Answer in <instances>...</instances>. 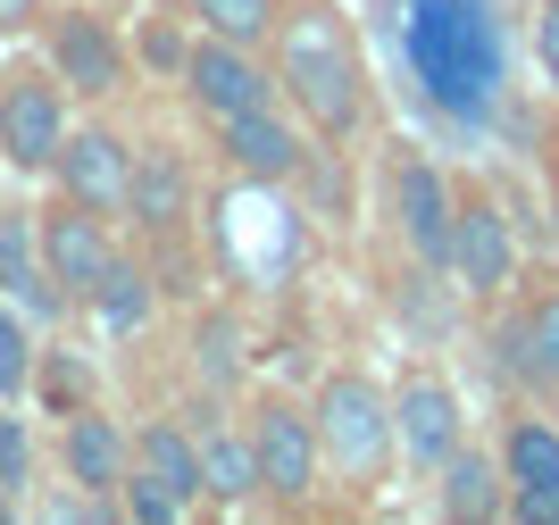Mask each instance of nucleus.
I'll return each mask as SVG.
<instances>
[{
    "mask_svg": "<svg viewBox=\"0 0 559 525\" xmlns=\"http://www.w3.org/2000/svg\"><path fill=\"white\" fill-rule=\"evenodd\" d=\"M276 84L318 142H350L368 126V59H359V34L334 0H284Z\"/></svg>",
    "mask_w": 559,
    "mask_h": 525,
    "instance_id": "nucleus-1",
    "label": "nucleus"
},
{
    "mask_svg": "<svg viewBox=\"0 0 559 525\" xmlns=\"http://www.w3.org/2000/svg\"><path fill=\"white\" fill-rule=\"evenodd\" d=\"M210 234H217V259L234 267V284H251V293H284L309 259V217H301V201H293V183L242 176L226 201H217Z\"/></svg>",
    "mask_w": 559,
    "mask_h": 525,
    "instance_id": "nucleus-2",
    "label": "nucleus"
},
{
    "mask_svg": "<svg viewBox=\"0 0 559 525\" xmlns=\"http://www.w3.org/2000/svg\"><path fill=\"white\" fill-rule=\"evenodd\" d=\"M309 417H318V442H326V467L350 484V492H376V484L401 467V426H393V392L376 384V375H359V367H343V375H326L318 384V401H309Z\"/></svg>",
    "mask_w": 559,
    "mask_h": 525,
    "instance_id": "nucleus-3",
    "label": "nucleus"
},
{
    "mask_svg": "<svg viewBox=\"0 0 559 525\" xmlns=\"http://www.w3.org/2000/svg\"><path fill=\"white\" fill-rule=\"evenodd\" d=\"M409 59L426 68L443 109H476L492 84H501V50H492V25L467 9V0H418L409 9Z\"/></svg>",
    "mask_w": 559,
    "mask_h": 525,
    "instance_id": "nucleus-4",
    "label": "nucleus"
},
{
    "mask_svg": "<svg viewBox=\"0 0 559 525\" xmlns=\"http://www.w3.org/2000/svg\"><path fill=\"white\" fill-rule=\"evenodd\" d=\"M251 451H259V492L284 509H301L318 492V476H326V442H318V417L301 401H259Z\"/></svg>",
    "mask_w": 559,
    "mask_h": 525,
    "instance_id": "nucleus-5",
    "label": "nucleus"
},
{
    "mask_svg": "<svg viewBox=\"0 0 559 525\" xmlns=\"http://www.w3.org/2000/svg\"><path fill=\"white\" fill-rule=\"evenodd\" d=\"M451 284L467 300H501L518 284V234L485 183H460V226H451Z\"/></svg>",
    "mask_w": 559,
    "mask_h": 525,
    "instance_id": "nucleus-6",
    "label": "nucleus"
},
{
    "mask_svg": "<svg viewBox=\"0 0 559 525\" xmlns=\"http://www.w3.org/2000/svg\"><path fill=\"white\" fill-rule=\"evenodd\" d=\"M59 142H68V100H59V75H50V68L9 75V84H0V159L17 167V176H50Z\"/></svg>",
    "mask_w": 559,
    "mask_h": 525,
    "instance_id": "nucleus-7",
    "label": "nucleus"
},
{
    "mask_svg": "<svg viewBox=\"0 0 559 525\" xmlns=\"http://www.w3.org/2000/svg\"><path fill=\"white\" fill-rule=\"evenodd\" d=\"M393 217H401V242L418 251V267L451 275V226H460V183L426 151H401L393 159Z\"/></svg>",
    "mask_w": 559,
    "mask_h": 525,
    "instance_id": "nucleus-8",
    "label": "nucleus"
},
{
    "mask_svg": "<svg viewBox=\"0 0 559 525\" xmlns=\"http://www.w3.org/2000/svg\"><path fill=\"white\" fill-rule=\"evenodd\" d=\"M185 92H192V109L210 117V126H217V117H242V109H267V100H284L276 68H267L259 50H242V43H217V34H201V43H192Z\"/></svg>",
    "mask_w": 559,
    "mask_h": 525,
    "instance_id": "nucleus-9",
    "label": "nucleus"
},
{
    "mask_svg": "<svg viewBox=\"0 0 559 525\" xmlns=\"http://www.w3.org/2000/svg\"><path fill=\"white\" fill-rule=\"evenodd\" d=\"M393 426H401V467H418V476H443V458L467 442V409L435 367H418L393 392Z\"/></svg>",
    "mask_w": 559,
    "mask_h": 525,
    "instance_id": "nucleus-10",
    "label": "nucleus"
},
{
    "mask_svg": "<svg viewBox=\"0 0 559 525\" xmlns=\"http://www.w3.org/2000/svg\"><path fill=\"white\" fill-rule=\"evenodd\" d=\"M217 151H226L234 176H259V183H301L309 176V134L284 117V100L267 109H242V117H217Z\"/></svg>",
    "mask_w": 559,
    "mask_h": 525,
    "instance_id": "nucleus-11",
    "label": "nucleus"
},
{
    "mask_svg": "<svg viewBox=\"0 0 559 525\" xmlns=\"http://www.w3.org/2000/svg\"><path fill=\"white\" fill-rule=\"evenodd\" d=\"M43 267H50V284H59L68 300H93V293H100V275L117 267L109 217L59 192V208H43Z\"/></svg>",
    "mask_w": 559,
    "mask_h": 525,
    "instance_id": "nucleus-12",
    "label": "nucleus"
},
{
    "mask_svg": "<svg viewBox=\"0 0 559 525\" xmlns=\"http://www.w3.org/2000/svg\"><path fill=\"white\" fill-rule=\"evenodd\" d=\"M501 476H510V517L518 525H559V426L551 417H510Z\"/></svg>",
    "mask_w": 559,
    "mask_h": 525,
    "instance_id": "nucleus-13",
    "label": "nucleus"
},
{
    "mask_svg": "<svg viewBox=\"0 0 559 525\" xmlns=\"http://www.w3.org/2000/svg\"><path fill=\"white\" fill-rule=\"evenodd\" d=\"M50 176H59V192H68V201L117 217V208H126V183H134V151H126L109 126H68V142H59Z\"/></svg>",
    "mask_w": 559,
    "mask_h": 525,
    "instance_id": "nucleus-14",
    "label": "nucleus"
},
{
    "mask_svg": "<svg viewBox=\"0 0 559 525\" xmlns=\"http://www.w3.org/2000/svg\"><path fill=\"white\" fill-rule=\"evenodd\" d=\"M50 75L68 92H84V100H109L117 84H126V43H117L100 17H84V9H68V17H50Z\"/></svg>",
    "mask_w": 559,
    "mask_h": 525,
    "instance_id": "nucleus-15",
    "label": "nucleus"
},
{
    "mask_svg": "<svg viewBox=\"0 0 559 525\" xmlns=\"http://www.w3.org/2000/svg\"><path fill=\"white\" fill-rule=\"evenodd\" d=\"M0 300H17L25 318H59L68 293L43 267V217L34 208H0Z\"/></svg>",
    "mask_w": 559,
    "mask_h": 525,
    "instance_id": "nucleus-16",
    "label": "nucleus"
},
{
    "mask_svg": "<svg viewBox=\"0 0 559 525\" xmlns=\"http://www.w3.org/2000/svg\"><path fill=\"white\" fill-rule=\"evenodd\" d=\"M435 509H443L451 525H492V517H510V476H501V451H476V442H460V451L443 458Z\"/></svg>",
    "mask_w": 559,
    "mask_h": 525,
    "instance_id": "nucleus-17",
    "label": "nucleus"
},
{
    "mask_svg": "<svg viewBox=\"0 0 559 525\" xmlns=\"http://www.w3.org/2000/svg\"><path fill=\"white\" fill-rule=\"evenodd\" d=\"M59 458H68V484H84V492H117V484H126V467H134V442L117 434V417H100V409H68Z\"/></svg>",
    "mask_w": 559,
    "mask_h": 525,
    "instance_id": "nucleus-18",
    "label": "nucleus"
},
{
    "mask_svg": "<svg viewBox=\"0 0 559 525\" xmlns=\"http://www.w3.org/2000/svg\"><path fill=\"white\" fill-rule=\"evenodd\" d=\"M126 208H134V226L151 234H176L192 217V167L167 151V142H151V151H134V183H126Z\"/></svg>",
    "mask_w": 559,
    "mask_h": 525,
    "instance_id": "nucleus-19",
    "label": "nucleus"
},
{
    "mask_svg": "<svg viewBox=\"0 0 559 525\" xmlns=\"http://www.w3.org/2000/svg\"><path fill=\"white\" fill-rule=\"evenodd\" d=\"M501 350H510V367L526 375V384L559 392V284L526 300V318H518V325H501Z\"/></svg>",
    "mask_w": 559,
    "mask_h": 525,
    "instance_id": "nucleus-20",
    "label": "nucleus"
},
{
    "mask_svg": "<svg viewBox=\"0 0 559 525\" xmlns=\"http://www.w3.org/2000/svg\"><path fill=\"white\" fill-rule=\"evenodd\" d=\"M134 467H151V476H159L167 492H185L192 509L210 501V484H201V434H185L176 417H159V426H142V442H134Z\"/></svg>",
    "mask_w": 559,
    "mask_h": 525,
    "instance_id": "nucleus-21",
    "label": "nucleus"
},
{
    "mask_svg": "<svg viewBox=\"0 0 559 525\" xmlns=\"http://www.w3.org/2000/svg\"><path fill=\"white\" fill-rule=\"evenodd\" d=\"M84 309H93V318H100V334H117V343H126V334H142V325H151V309H159V293H151V267L117 259V267L100 275V293L84 300Z\"/></svg>",
    "mask_w": 559,
    "mask_h": 525,
    "instance_id": "nucleus-22",
    "label": "nucleus"
},
{
    "mask_svg": "<svg viewBox=\"0 0 559 525\" xmlns=\"http://www.w3.org/2000/svg\"><path fill=\"white\" fill-rule=\"evenodd\" d=\"M185 9L201 34L242 43V50H276V25H284V0H185Z\"/></svg>",
    "mask_w": 559,
    "mask_h": 525,
    "instance_id": "nucleus-23",
    "label": "nucleus"
},
{
    "mask_svg": "<svg viewBox=\"0 0 559 525\" xmlns=\"http://www.w3.org/2000/svg\"><path fill=\"white\" fill-rule=\"evenodd\" d=\"M201 484H210L217 509L259 501V451H251V434H201Z\"/></svg>",
    "mask_w": 559,
    "mask_h": 525,
    "instance_id": "nucleus-24",
    "label": "nucleus"
},
{
    "mask_svg": "<svg viewBox=\"0 0 559 525\" xmlns=\"http://www.w3.org/2000/svg\"><path fill=\"white\" fill-rule=\"evenodd\" d=\"M117 509H126L134 525H176V517H192V501H185V492H167L151 467H126V484H117Z\"/></svg>",
    "mask_w": 559,
    "mask_h": 525,
    "instance_id": "nucleus-25",
    "label": "nucleus"
},
{
    "mask_svg": "<svg viewBox=\"0 0 559 525\" xmlns=\"http://www.w3.org/2000/svg\"><path fill=\"white\" fill-rule=\"evenodd\" d=\"M192 367H201V384H242V334H234V318H201V334H192Z\"/></svg>",
    "mask_w": 559,
    "mask_h": 525,
    "instance_id": "nucleus-26",
    "label": "nucleus"
},
{
    "mask_svg": "<svg viewBox=\"0 0 559 525\" xmlns=\"http://www.w3.org/2000/svg\"><path fill=\"white\" fill-rule=\"evenodd\" d=\"M34 384V334H25L17 300H0V401H25Z\"/></svg>",
    "mask_w": 559,
    "mask_h": 525,
    "instance_id": "nucleus-27",
    "label": "nucleus"
},
{
    "mask_svg": "<svg viewBox=\"0 0 559 525\" xmlns=\"http://www.w3.org/2000/svg\"><path fill=\"white\" fill-rule=\"evenodd\" d=\"M25 476H34V442L17 417H0V492H25Z\"/></svg>",
    "mask_w": 559,
    "mask_h": 525,
    "instance_id": "nucleus-28",
    "label": "nucleus"
},
{
    "mask_svg": "<svg viewBox=\"0 0 559 525\" xmlns=\"http://www.w3.org/2000/svg\"><path fill=\"white\" fill-rule=\"evenodd\" d=\"M142 59H151V68H167L176 84H185V59H192V43H176L167 25H151V34H142Z\"/></svg>",
    "mask_w": 559,
    "mask_h": 525,
    "instance_id": "nucleus-29",
    "label": "nucleus"
},
{
    "mask_svg": "<svg viewBox=\"0 0 559 525\" xmlns=\"http://www.w3.org/2000/svg\"><path fill=\"white\" fill-rule=\"evenodd\" d=\"M535 59H543V75H551V92H559V0L535 9Z\"/></svg>",
    "mask_w": 559,
    "mask_h": 525,
    "instance_id": "nucleus-30",
    "label": "nucleus"
},
{
    "mask_svg": "<svg viewBox=\"0 0 559 525\" xmlns=\"http://www.w3.org/2000/svg\"><path fill=\"white\" fill-rule=\"evenodd\" d=\"M34 17H43V0H0V43H9V34H25Z\"/></svg>",
    "mask_w": 559,
    "mask_h": 525,
    "instance_id": "nucleus-31",
    "label": "nucleus"
},
{
    "mask_svg": "<svg viewBox=\"0 0 559 525\" xmlns=\"http://www.w3.org/2000/svg\"><path fill=\"white\" fill-rule=\"evenodd\" d=\"M551 234H559V167H551Z\"/></svg>",
    "mask_w": 559,
    "mask_h": 525,
    "instance_id": "nucleus-32",
    "label": "nucleus"
}]
</instances>
